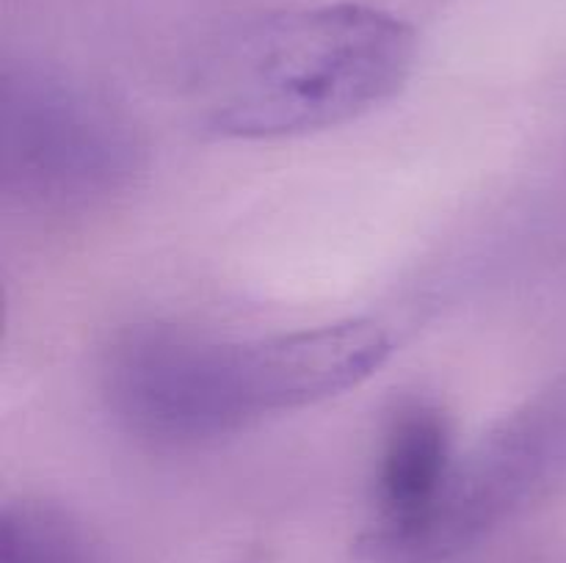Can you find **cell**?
Listing matches in <instances>:
<instances>
[{
    "mask_svg": "<svg viewBox=\"0 0 566 563\" xmlns=\"http://www.w3.org/2000/svg\"><path fill=\"white\" fill-rule=\"evenodd\" d=\"M566 480V381L457 453L434 508L392 563H451Z\"/></svg>",
    "mask_w": 566,
    "mask_h": 563,
    "instance_id": "4",
    "label": "cell"
},
{
    "mask_svg": "<svg viewBox=\"0 0 566 563\" xmlns=\"http://www.w3.org/2000/svg\"><path fill=\"white\" fill-rule=\"evenodd\" d=\"M147 169V141L125 105L64 66L11 61L0 81V185L33 213L111 204Z\"/></svg>",
    "mask_w": 566,
    "mask_h": 563,
    "instance_id": "3",
    "label": "cell"
},
{
    "mask_svg": "<svg viewBox=\"0 0 566 563\" xmlns=\"http://www.w3.org/2000/svg\"><path fill=\"white\" fill-rule=\"evenodd\" d=\"M0 563H99L88 530L48 500H14L0 517Z\"/></svg>",
    "mask_w": 566,
    "mask_h": 563,
    "instance_id": "6",
    "label": "cell"
},
{
    "mask_svg": "<svg viewBox=\"0 0 566 563\" xmlns=\"http://www.w3.org/2000/svg\"><path fill=\"white\" fill-rule=\"evenodd\" d=\"M396 351L376 318L216 337L138 326L108 348L103 395L116 423L158 447H202L368 381Z\"/></svg>",
    "mask_w": 566,
    "mask_h": 563,
    "instance_id": "1",
    "label": "cell"
},
{
    "mask_svg": "<svg viewBox=\"0 0 566 563\" xmlns=\"http://www.w3.org/2000/svg\"><path fill=\"white\" fill-rule=\"evenodd\" d=\"M238 563H252V561H238Z\"/></svg>",
    "mask_w": 566,
    "mask_h": 563,
    "instance_id": "7",
    "label": "cell"
},
{
    "mask_svg": "<svg viewBox=\"0 0 566 563\" xmlns=\"http://www.w3.org/2000/svg\"><path fill=\"white\" fill-rule=\"evenodd\" d=\"M418 33L390 11L326 3L232 28L199 61V125L235 141L310 136L390 103L415 72Z\"/></svg>",
    "mask_w": 566,
    "mask_h": 563,
    "instance_id": "2",
    "label": "cell"
},
{
    "mask_svg": "<svg viewBox=\"0 0 566 563\" xmlns=\"http://www.w3.org/2000/svg\"><path fill=\"white\" fill-rule=\"evenodd\" d=\"M446 408L426 395L392 403L376 442L368 517L357 535L365 563H392L434 508L457 461Z\"/></svg>",
    "mask_w": 566,
    "mask_h": 563,
    "instance_id": "5",
    "label": "cell"
}]
</instances>
